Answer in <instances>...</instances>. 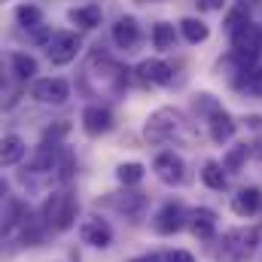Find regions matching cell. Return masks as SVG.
Instances as JSON below:
<instances>
[{
	"mask_svg": "<svg viewBox=\"0 0 262 262\" xmlns=\"http://www.w3.org/2000/svg\"><path fill=\"white\" fill-rule=\"evenodd\" d=\"M186 128V122H183V113L180 110H174V107H162V110H156L149 119H146V125H143V137L149 140V143H171L174 137H180Z\"/></svg>",
	"mask_w": 262,
	"mask_h": 262,
	"instance_id": "obj_1",
	"label": "cell"
},
{
	"mask_svg": "<svg viewBox=\"0 0 262 262\" xmlns=\"http://www.w3.org/2000/svg\"><path fill=\"white\" fill-rule=\"evenodd\" d=\"M43 220L49 229L55 232H67L76 223V195L70 189H58L52 192V198L43 204Z\"/></svg>",
	"mask_w": 262,
	"mask_h": 262,
	"instance_id": "obj_2",
	"label": "cell"
},
{
	"mask_svg": "<svg viewBox=\"0 0 262 262\" xmlns=\"http://www.w3.org/2000/svg\"><path fill=\"white\" fill-rule=\"evenodd\" d=\"M232 49H235V58H238L241 64L253 61L262 52V28L253 25V21H247L244 28H238V31L232 34Z\"/></svg>",
	"mask_w": 262,
	"mask_h": 262,
	"instance_id": "obj_3",
	"label": "cell"
},
{
	"mask_svg": "<svg viewBox=\"0 0 262 262\" xmlns=\"http://www.w3.org/2000/svg\"><path fill=\"white\" fill-rule=\"evenodd\" d=\"M79 49H82V43H79V37L70 34V31L52 34V37L46 40V58H49L52 64H58V67L70 64V61L79 55Z\"/></svg>",
	"mask_w": 262,
	"mask_h": 262,
	"instance_id": "obj_4",
	"label": "cell"
},
{
	"mask_svg": "<svg viewBox=\"0 0 262 262\" xmlns=\"http://www.w3.org/2000/svg\"><path fill=\"white\" fill-rule=\"evenodd\" d=\"M259 244V229H238V232H229L226 241H223V253L232 262L247 259Z\"/></svg>",
	"mask_w": 262,
	"mask_h": 262,
	"instance_id": "obj_5",
	"label": "cell"
},
{
	"mask_svg": "<svg viewBox=\"0 0 262 262\" xmlns=\"http://www.w3.org/2000/svg\"><path fill=\"white\" fill-rule=\"evenodd\" d=\"M31 98L40 101V104H52V107H58V104H64L67 98H70V82L61 79V76L37 79V82L31 85Z\"/></svg>",
	"mask_w": 262,
	"mask_h": 262,
	"instance_id": "obj_6",
	"label": "cell"
},
{
	"mask_svg": "<svg viewBox=\"0 0 262 262\" xmlns=\"http://www.w3.org/2000/svg\"><path fill=\"white\" fill-rule=\"evenodd\" d=\"M152 171L165 186H180L183 177H186V162L177 152H159L152 159Z\"/></svg>",
	"mask_w": 262,
	"mask_h": 262,
	"instance_id": "obj_7",
	"label": "cell"
},
{
	"mask_svg": "<svg viewBox=\"0 0 262 262\" xmlns=\"http://www.w3.org/2000/svg\"><path fill=\"white\" fill-rule=\"evenodd\" d=\"M189 223V210L180 204V201H168V204H162L159 207V213H156V232L159 235H177L183 226Z\"/></svg>",
	"mask_w": 262,
	"mask_h": 262,
	"instance_id": "obj_8",
	"label": "cell"
},
{
	"mask_svg": "<svg viewBox=\"0 0 262 262\" xmlns=\"http://www.w3.org/2000/svg\"><path fill=\"white\" fill-rule=\"evenodd\" d=\"M79 238H82V244L104 250V247L113 244V229H110L107 220H101V216H89V220H82V226H79Z\"/></svg>",
	"mask_w": 262,
	"mask_h": 262,
	"instance_id": "obj_9",
	"label": "cell"
},
{
	"mask_svg": "<svg viewBox=\"0 0 262 262\" xmlns=\"http://www.w3.org/2000/svg\"><path fill=\"white\" fill-rule=\"evenodd\" d=\"M82 128H85V134H92V137L107 134V131L113 128V110L104 107V104H89L82 110Z\"/></svg>",
	"mask_w": 262,
	"mask_h": 262,
	"instance_id": "obj_10",
	"label": "cell"
},
{
	"mask_svg": "<svg viewBox=\"0 0 262 262\" xmlns=\"http://www.w3.org/2000/svg\"><path fill=\"white\" fill-rule=\"evenodd\" d=\"M58 162H61V152H58V143H49L43 140L31 159V174H52L58 171Z\"/></svg>",
	"mask_w": 262,
	"mask_h": 262,
	"instance_id": "obj_11",
	"label": "cell"
},
{
	"mask_svg": "<svg viewBox=\"0 0 262 262\" xmlns=\"http://www.w3.org/2000/svg\"><path fill=\"white\" fill-rule=\"evenodd\" d=\"M171 73L174 70L165 64V61H159V58H146V61L137 64V79L143 85H168L171 82Z\"/></svg>",
	"mask_w": 262,
	"mask_h": 262,
	"instance_id": "obj_12",
	"label": "cell"
},
{
	"mask_svg": "<svg viewBox=\"0 0 262 262\" xmlns=\"http://www.w3.org/2000/svg\"><path fill=\"white\" fill-rule=\"evenodd\" d=\"M232 210L238 216H256L262 210V189L259 186H244L232 195Z\"/></svg>",
	"mask_w": 262,
	"mask_h": 262,
	"instance_id": "obj_13",
	"label": "cell"
},
{
	"mask_svg": "<svg viewBox=\"0 0 262 262\" xmlns=\"http://www.w3.org/2000/svg\"><path fill=\"white\" fill-rule=\"evenodd\" d=\"M207 131H210V140H213V143H226V140H232V134H235V119H232L223 107H216V110L207 116Z\"/></svg>",
	"mask_w": 262,
	"mask_h": 262,
	"instance_id": "obj_14",
	"label": "cell"
},
{
	"mask_svg": "<svg viewBox=\"0 0 262 262\" xmlns=\"http://www.w3.org/2000/svg\"><path fill=\"white\" fill-rule=\"evenodd\" d=\"M189 229H192L195 238L210 241V238L216 235V213H213L210 207H195V210L189 213Z\"/></svg>",
	"mask_w": 262,
	"mask_h": 262,
	"instance_id": "obj_15",
	"label": "cell"
},
{
	"mask_svg": "<svg viewBox=\"0 0 262 262\" xmlns=\"http://www.w3.org/2000/svg\"><path fill=\"white\" fill-rule=\"evenodd\" d=\"M137 40H140V25H137V18H131V15H122L116 25H113V43L119 46V49H134L137 46Z\"/></svg>",
	"mask_w": 262,
	"mask_h": 262,
	"instance_id": "obj_16",
	"label": "cell"
},
{
	"mask_svg": "<svg viewBox=\"0 0 262 262\" xmlns=\"http://www.w3.org/2000/svg\"><path fill=\"white\" fill-rule=\"evenodd\" d=\"M25 152H28V143H25L18 134H6V137L0 140V165H3V168L18 165V162L25 159Z\"/></svg>",
	"mask_w": 262,
	"mask_h": 262,
	"instance_id": "obj_17",
	"label": "cell"
},
{
	"mask_svg": "<svg viewBox=\"0 0 262 262\" xmlns=\"http://www.w3.org/2000/svg\"><path fill=\"white\" fill-rule=\"evenodd\" d=\"M110 204H113L119 213H125V216H140L143 207H146V198L140 195V192H119V195L110 198Z\"/></svg>",
	"mask_w": 262,
	"mask_h": 262,
	"instance_id": "obj_18",
	"label": "cell"
},
{
	"mask_svg": "<svg viewBox=\"0 0 262 262\" xmlns=\"http://www.w3.org/2000/svg\"><path fill=\"white\" fill-rule=\"evenodd\" d=\"M70 21L79 25V28H85V31H92V28L101 25V9L98 6H73L70 9Z\"/></svg>",
	"mask_w": 262,
	"mask_h": 262,
	"instance_id": "obj_19",
	"label": "cell"
},
{
	"mask_svg": "<svg viewBox=\"0 0 262 262\" xmlns=\"http://www.w3.org/2000/svg\"><path fill=\"white\" fill-rule=\"evenodd\" d=\"M15 18H18V25H21V28L37 31V28L43 25V9H40V6H34V3H25V6H18V9H15Z\"/></svg>",
	"mask_w": 262,
	"mask_h": 262,
	"instance_id": "obj_20",
	"label": "cell"
},
{
	"mask_svg": "<svg viewBox=\"0 0 262 262\" xmlns=\"http://www.w3.org/2000/svg\"><path fill=\"white\" fill-rule=\"evenodd\" d=\"M9 64H12V73L18 79H34V73H37V58L34 55H25V52H15L9 58Z\"/></svg>",
	"mask_w": 262,
	"mask_h": 262,
	"instance_id": "obj_21",
	"label": "cell"
},
{
	"mask_svg": "<svg viewBox=\"0 0 262 262\" xmlns=\"http://www.w3.org/2000/svg\"><path fill=\"white\" fill-rule=\"evenodd\" d=\"M143 174H146V168H143L140 162H125V165L116 168V180H119L122 186H137V183L143 180Z\"/></svg>",
	"mask_w": 262,
	"mask_h": 262,
	"instance_id": "obj_22",
	"label": "cell"
},
{
	"mask_svg": "<svg viewBox=\"0 0 262 262\" xmlns=\"http://www.w3.org/2000/svg\"><path fill=\"white\" fill-rule=\"evenodd\" d=\"M201 180H204V186H210V189H223V186H226V168H223L220 162H204Z\"/></svg>",
	"mask_w": 262,
	"mask_h": 262,
	"instance_id": "obj_23",
	"label": "cell"
},
{
	"mask_svg": "<svg viewBox=\"0 0 262 262\" xmlns=\"http://www.w3.org/2000/svg\"><path fill=\"white\" fill-rule=\"evenodd\" d=\"M180 34H183L189 43H204L210 31H207V25H204L201 18H183V21H180Z\"/></svg>",
	"mask_w": 262,
	"mask_h": 262,
	"instance_id": "obj_24",
	"label": "cell"
},
{
	"mask_svg": "<svg viewBox=\"0 0 262 262\" xmlns=\"http://www.w3.org/2000/svg\"><path fill=\"white\" fill-rule=\"evenodd\" d=\"M174 40H177V34H174V25H168V21H159L156 28H152V46L156 49H174Z\"/></svg>",
	"mask_w": 262,
	"mask_h": 262,
	"instance_id": "obj_25",
	"label": "cell"
},
{
	"mask_svg": "<svg viewBox=\"0 0 262 262\" xmlns=\"http://www.w3.org/2000/svg\"><path fill=\"white\" fill-rule=\"evenodd\" d=\"M247 156H250V146H247V143H238V146L229 149V156L223 159V168L235 174V171H241V165L247 162Z\"/></svg>",
	"mask_w": 262,
	"mask_h": 262,
	"instance_id": "obj_26",
	"label": "cell"
},
{
	"mask_svg": "<svg viewBox=\"0 0 262 262\" xmlns=\"http://www.w3.org/2000/svg\"><path fill=\"white\" fill-rule=\"evenodd\" d=\"M247 21H250V18H247V12H244V9H232V12L226 15V31H229V34H235V31H238V28H244Z\"/></svg>",
	"mask_w": 262,
	"mask_h": 262,
	"instance_id": "obj_27",
	"label": "cell"
},
{
	"mask_svg": "<svg viewBox=\"0 0 262 262\" xmlns=\"http://www.w3.org/2000/svg\"><path fill=\"white\" fill-rule=\"evenodd\" d=\"M244 85H247V92L262 95V67H259V70H253V73L247 76V82H244Z\"/></svg>",
	"mask_w": 262,
	"mask_h": 262,
	"instance_id": "obj_28",
	"label": "cell"
},
{
	"mask_svg": "<svg viewBox=\"0 0 262 262\" xmlns=\"http://www.w3.org/2000/svg\"><path fill=\"white\" fill-rule=\"evenodd\" d=\"M165 262H195V256H192L189 250H171V253L165 256Z\"/></svg>",
	"mask_w": 262,
	"mask_h": 262,
	"instance_id": "obj_29",
	"label": "cell"
},
{
	"mask_svg": "<svg viewBox=\"0 0 262 262\" xmlns=\"http://www.w3.org/2000/svg\"><path fill=\"white\" fill-rule=\"evenodd\" d=\"M131 262H165L159 253H143V256H134Z\"/></svg>",
	"mask_w": 262,
	"mask_h": 262,
	"instance_id": "obj_30",
	"label": "cell"
},
{
	"mask_svg": "<svg viewBox=\"0 0 262 262\" xmlns=\"http://www.w3.org/2000/svg\"><path fill=\"white\" fill-rule=\"evenodd\" d=\"M201 3V9H220L223 6V0H198Z\"/></svg>",
	"mask_w": 262,
	"mask_h": 262,
	"instance_id": "obj_31",
	"label": "cell"
},
{
	"mask_svg": "<svg viewBox=\"0 0 262 262\" xmlns=\"http://www.w3.org/2000/svg\"><path fill=\"white\" fill-rule=\"evenodd\" d=\"M259 159H262V149H259Z\"/></svg>",
	"mask_w": 262,
	"mask_h": 262,
	"instance_id": "obj_32",
	"label": "cell"
}]
</instances>
